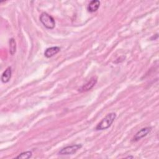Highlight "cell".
Segmentation results:
<instances>
[{
  "label": "cell",
  "instance_id": "obj_8",
  "mask_svg": "<svg viewBox=\"0 0 159 159\" xmlns=\"http://www.w3.org/2000/svg\"><path fill=\"white\" fill-rule=\"evenodd\" d=\"M100 6V1L98 0L91 1L88 6V11L90 12H96Z\"/></svg>",
  "mask_w": 159,
  "mask_h": 159
},
{
  "label": "cell",
  "instance_id": "obj_10",
  "mask_svg": "<svg viewBox=\"0 0 159 159\" xmlns=\"http://www.w3.org/2000/svg\"><path fill=\"white\" fill-rule=\"evenodd\" d=\"M32 152L31 151H26V152H22L21 153H20L18 156L16 157V158L25 159V158H30L32 157Z\"/></svg>",
  "mask_w": 159,
  "mask_h": 159
},
{
  "label": "cell",
  "instance_id": "obj_5",
  "mask_svg": "<svg viewBox=\"0 0 159 159\" xmlns=\"http://www.w3.org/2000/svg\"><path fill=\"white\" fill-rule=\"evenodd\" d=\"M98 81V78L96 76H93L90 78V80L85 84H84L81 88L79 89V91L80 93H83V92H86L89 90H91L94 85L96 84Z\"/></svg>",
  "mask_w": 159,
  "mask_h": 159
},
{
  "label": "cell",
  "instance_id": "obj_4",
  "mask_svg": "<svg viewBox=\"0 0 159 159\" xmlns=\"http://www.w3.org/2000/svg\"><path fill=\"white\" fill-rule=\"evenodd\" d=\"M151 130H152V127H146L141 129L140 130H139L135 134V135L133 137L132 141H134V142L139 141L141 139L147 136L151 132Z\"/></svg>",
  "mask_w": 159,
  "mask_h": 159
},
{
  "label": "cell",
  "instance_id": "obj_7",
  "mask_svg": "<svg viewBox=\"0 0 159 159\" xmlns=\"http://www.w3.org/2000/svg\"><path fill=\"white\" fill-rule=\"evenodd\" d=\"M12 75V70L11 66H8L2 73L1 76V81L4 83H6L9 82L11 78Z\"/></svg>",
  "mask_w": 159,
  "mask_h": 159
},
{
  "label": "cell",
  "instance_id": "obj_2",
  "mask_svg": "<svg viewBox=\"0 0 159 159\" xmlns=\"http://www.w3.org/2000/svg\"><path fill=\"white\" fill-rule=\"evenodd\" d=\"M40 21L48 29H53L55 26V21L53 17L47 12H42L40 16Z\"/></svg>",
  "mask_w": 159,
  "mask_h": 159
},
{
  "label": "cell",
  "instance_id": "obj_6",
  "mask_svg": "<svg viewBox=\"0 0 159 159\" xmlns=\"http://www.w3.org/2000/svg\"><path fill=\"white\" fill-rule=\"evenodd\" d=\"M60 50V48L59 47H52L47 48L45 52H44V55L47 58H50L53 57V55H56L57 53H58Z\"/></svg>",
  "mask_w": 159,
  "mask_h": 159
},
{
  "label": "cell",
  "instance_id": "obj_11",
  "mask_svg": "<svg viewBox=\"0 0 159 159\" xmlns=\"http://www.w3.org/2000/svg\"><path fill=\"white\" fill-rule=\"evenodd\" d=\"M126 158H134V157H133L132 156H129V157H127Z\"/></svg>",
  "mask_w": 159,
  "mask_h": 159
},
{
  "label": "cell",
  "instance_id": "obj_1",
  "mask_svg": "<svg viewBox=\"0 0 159 159\" xmlns=\"http://www.w3.org/2000/svg\"><path fill=\"white\" fill-rule=\"evenodd\" d=\"M116 118V114L114 112H111L106 116L101 121L96 125L95 129L96 130H102L108 129L113 123Z\"/></svg>",
  "mask_w": 159,
  "mask_h": 159
},
{
  "label": "cell",
  "instance_id": "obj_9",
  "mask_svg": "<svg viewBox=\"0 0 159 159\" xmlns=\"http://www.w3.org/2000/svg\"><path fill=\"white\" fill-rule=\"evenodd\" d=\"M9 53L11 55H13L16 52V42L14 38H11L9 41Z\"/></svg>",
  "mask_w": 159,
  "mask_h": 159
},
{
  "label": "cell",
  "instance_id": "obj_3",
  "mask_svg": "<svg viewBox=\"0 0 159 159\" xmlns=\"http://www.w3.org/2000/svg\"><path fill=\"white\" fill-rule=\"evenodd\" d=\"M82 147L81 144H75L73 145L66 146L61 148L58 154L61 155H68L75 153L79 149Z\"/></svg>",
  "mask_w": 159,
  "mask_h": 159
}]
</instances>
